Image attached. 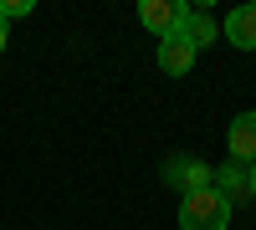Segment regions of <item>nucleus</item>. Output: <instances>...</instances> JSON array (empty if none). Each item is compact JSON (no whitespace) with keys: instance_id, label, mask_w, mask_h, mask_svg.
I'll use <instances>...</instances> for the list:
<instances>
[{"instance_id":"obj_2","label":"nucleus","mask_w":256,"mask_h":230,"mask_svg":"<svg viewBox=\"0 0 256 230\" xmlns=\"http://www.w3.org/2000/svg\"><path fill=\"white\" fill-rule=\"evenodd\" d=\"M184 15H190L184 0H144V5H138V20L148 26V36H154V41L180 36V31H184Z\"/></svg>"},{"instance_id":"obj_6","label":"nucleus","mask_w":256,"mask_h":230,"mask_svg":"<svg viewBox=\"0 0 256 230\" xmlns=\"http://www.w3.org/2000/svg\"><path fill=\"white\" fill-rule=\"evenodd\" d=\"M226 41L241 46V51H256V0L251 5H236L226 15Z\"/></svg>"},{"instance_id":"obj_11","label":"nucleus","mask_w":256,"mask_h":230,"mask_svg":"<svg viewBox=\"0 0 256 230\" xmlns=\"http://www.w3.org/2000/svg\"><path fill=\"white\" fill-rule=\"evenodd\" d=\"M251 195H256V164H251Z\"/></svg>"},{"instance_id":"obj_3","label":"nucleus","mask_w":256,"mask_h":230,"mask_svg":"<svg viewBox=\"0 0 256 230\" xmlns=\"http://www.w3.org/2000/svg\"><path fill=\"white\" fill-rule=\"evenodd\" d=\"M210 179H216V169L200 159H190V154H174L164 164V184H174L180 195H195V190H210Z\"/></svg>"},{"instance_id":"obj_5","label":"nucleus","mask_w":256,"mask_h":230,"mask_svg":"<svg viewBox=\"0 0 256 230\" xmlns=\"http://www.w3.org/2000/svg\"><path fill=\"white\" fill-rule=\"evenodd\" d=\"M210 190H216V195H220L226 205H241V195H251V169L230 159L226 169H216V179H210Z\"/></svg>"},{"instance_id":"obj_8","label":"nucleus","mask_w":256,"mask_h":230,"mask_svg":"<svg viewBox=\"0 0 256 230\" xmlns=\"http://www.w3.org/2000/svg\"><path fill=\"white\" fill-rule=\"evenodd\" d=\"M180 36H184L190 46L200 51V46H210V41H216V20H210L205 10H190V15H184V31H180Z\"/></svg>"},{"instance_id":"obj_1","label":"nucleus","mask_w":256,"mask_h":230,"mask_svg":"<svg viewBox=\"0 0 256 230\" xmlns=\"http://www.w3.org/2000/svg\"><path fill=\"white\" fill-rule=\"evenodd\" d=\"M230 225V205L216 190H195L180 200V230H226Z\"/></svg>"},{"instance_id":"obj_4","label":"nucleus","mask_w":256,"mask_h":230,"mask_svg":"<svg viewBox=\"0 0 256 230\" xmlns=\"http://www.w3.org/2000/svg\"><path fill=\"white\" fill-rule=\"evenodd\" d=\"M195 46H190L184 36H169V41H159V51H154V61L164 67V77H184L190 67H195Z\"/></svg>"},{"instance_id":"obj_7","label":"nucleus","mask_w":256,"mask_h":230,"mask_svg":"<svg viewBox=\"0 0 256 230\" xmlns=\"http://www.w3.org/2000/svg\"><path fill=\"white\" fill-rule=\"evenodd\" d=\"M226 143H230V159L236 164H256V113H241L236 123H230Z\"/></svg>"},{"instance_id":"obj_10","label":"nucleus","mask_w":256,"mask_h":230,"mask_svg":"<svg viewBox=\"0 0 256 230\" xmlns=\"http://www.w3.org/2000/svg\"><path fill=\"white\" fill-rule=\"evenodd\" d=\"M6 41H10V31H6V20H0V51H6Z\"/></svg>"},{"instance_id":"obj_9","label":"nucleus","mask_w":256,"mask_h":230,"mask_svg":"<svg viewBox=\"0 0 256 230\" xmlns=\"http://www.w3.org/2000/svg\"><path fill=\"white\" fill-rule=\"evenodd\" d=\"M31 15V0H0V20H20Z\"/></svg>"}]
</instances>
